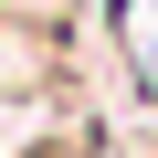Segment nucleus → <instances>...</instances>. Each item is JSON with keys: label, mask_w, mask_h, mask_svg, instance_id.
Returning a JSON list of instances; mask_svg holds the SVG:
<instances>
[{"label": "nucleus", "mask_w": 158, "mask_h": 158, "mask_svg": "<svg viewBox=\"0 0 158 158\" xmlns=\"http://www.w3.org/2000/svg\"><path fill=\"white\" fill-rule=\"evenodd\" d=\"M63 74H74V32H53V21H11V11H0V106L63 95Z\"/></svg>", "instance_id": "1"}, {"label": "nucleus", "mask_w": 158, "mask_h": 158, "mask_svg": "<svg viewBox=\"0 0 158 158\" xmlns=\"http://www.w3.org/2000/svg\"><path fill=\"white\" fill-rule=\"evenodd\" d=\"M11 21H53V32H74V0H0Z\"/></svg>", "instance_id": "2"}]
</instances>
